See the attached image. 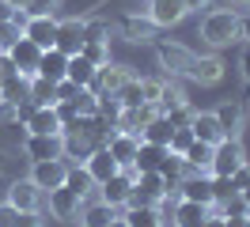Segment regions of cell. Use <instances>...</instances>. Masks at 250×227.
I'll return each mask as SVG.
<instances>
[{"label": "cell", "instance_id": "cell-1", "mask_svg": "<svg viewBox=\"0 0 250 227\" xmlns=\"http://www.w3.org/2000/svg\"><path fill=\"white\" fill-rule=\"evenodd\" d=\"M201 38L208 45H231L239 38V15L228 12V8H212V12L201 19Z\"/></svg>", "mask_w": 250, "mask_h": 227}, {"label": "cell", "instance_id": "cell-2", "mask_svg": "<svg viewBox=\"0 0 250 227\" xmlns=\"http://www.w3.org/2000/svg\"><path fill=\"white\" fill-rule=\"evenodd\" d=\"M163 193H167V178L159 170H137L125 208H133V205H163Z\"/></svg>", "mask_w": 250, "mask_h": 227}, {"label": "cell", "instance_id": "cell-3", "mask_svg": "<svg viewBox=\"0 0 250 227\" xmlns=\"http://www.w3.org/2000/svg\"><path fill=\"white\" fill-rule=\"evenodd\" d=\"M243 163H247L243 140H239V136H224L216 148H212V170H208V174H228V178H231Z\"/></svg>", "mask_w": 250, "mask_h": 227}, {"label": "cell", "instance_id": "cell-4", "mask_svg": "<svg viewBox=\"0 0 250 227\" xmlns=\"http://www.w3.org/2000/svg\"><path fill=\"white\" fill-rule=\"evenodd\" d=\"M27 159L42 163V159H64V136L61 133H27Z\"/></svg>", "mask_w": 250, "mask_h": 227}, {"label": "cell", "instance_id": "cell-5", "mask_svg": "<svg viewBox=\"0 0 250 227\" xmlns=\"http://www.w3.org/2000/svg\"><path fill=\"white\" fill-rule=\"evenodd\" d=\"M133 178H137V166H122L114 178L99 182V201H106V205H114V208H125L129 189H133Z\"/></svg>", "mask_w": 250, "mask_h": 227}, {"label": "cell", "instance_id": "cell-6", "mask_svg": "<svg viewBox=\"0 0 250 227\" xmlns=\"http://www.w3.org/2000/svg\"><path fill=\"white\" fill-rule=\"evenodd\" d=\"M156 57H159V64L167 68L171 76H189V64H193V49H186L182 42H159L156 45Z\"/></svg>", "mask_w": 250, "mask_h": 227}, {"label": "cell", "instance_id": "cell-7", "mask_svg": "<svg viewBox=\"0 0 250 227\" xmlns=\"http://www.w3.org/2000/svg\"><path fill=\"white\" fill-rule=\"evenodd\" d=\"M4 53L12 57V64H16V72L23 76V80H31V76L38 72V57H42V49H38L31 38H23V34H19L16 42L4 49Z\"/></svg>", "mask_w": 250, "mask_h": 227}, {"label": "cell", "instance_id": "cell-8", "mask_svg": "<svg viewBox=\"0 0 250 227\" xmlns=\"http://www.w3.org/2000/svg\"><path fill=\"white\" fill-rule=\"evenodd\" d=\"M83 23L87 19H57V38H53V45L61 49V53H80L83 49V42H87V30H83Z\"/></svg>", "mask_w": 250, "mask_h": 227}, {"label": "cell", "instance_id": "cell-9", "mask_svg": "<svg viewBox=\"0 0 250 227\" xmlns=\"http://www.w3.org/2000/svg\"><path fill=\"white\" fill-rule=\"evenodd\" d=\"M129 64H103V68H95V76H91V83H87V91H95V95H114V91L122 87L125 80H129Z\"/></svg>", "mask_w": 250, "mask_h": 227}, {"label": "cell", "instance_id": "cell-10", "mask_svg": "<svg viewBox=\"0 0 250 227\" xmlns=\"http://www.w3.org/2000/svg\"><path fill=\"white\" fill-rule=\"evenodd\" d=\"M64 174H68V163H64V159H42V163H34L31 182L42 189V193H49V189L64 186Z\"/></svg>", "mask_w": 250, "mask_h": 227}, {"label": "cell", "instance_id": "cell-11", "mask_svg": "<svg viewBox=\"0 0 250 227\" xmlns=\"http://www.w3.org/2000/svg\"><path fill=\"white\" fill-rule=\"evenodd\" d=\"M8 205L19 208V212H38L42 208V189H38L31 178H19V182L8 186Z\"/></svg>", "mask_w": 250, "mask_h": 227}, {"label": "cell", "instance_id": "cell-12", "mask_svg": "<svg viewBox=\"0 0 250 227\" xmlns=\"http://www.w3.org/2000/svg\"><path fill=\"white\" fill-rule=\"evenodd\" d=\"M144 15H148L156 27H174V23H182L189 12H186V4H182V0H148Z\"/></svg>", "mask_w": 250, "mask_h": 227}, {"label": "cell", "instance_id": "cell-13", "mask_svg": "<svg viewBox=\"0 0 250 227\" xmlns=\"http://www.w3.org/2000/svg\"><path fill=\"white\" fill-rule=\"evenodd\" d=\"M137 148H141V136H133V133L114 129V133L106 136V151L118 159V166H133V159H137Z\"/></svg>", "mask_w": 250, "mask_h": 227}, {"label": "cell", "instance_id": "cell-14", "mask_svg": "<svg viewBox=\"0 0 250 227\" xmlns=\"http://www.w3.org/2000/svg\"><path fill=\"white\" fill-rule=\"evenodd\" d=\"M23 38H31L38 49H49L53 38H57V19L53 15H31L27 27H23Z\"/></svg>", "mask_w": 250, "mask_h": 227}, {"label": "cell", "instance_id": "cell-15", "mask_svg": "<svg viewBox=\"0 0 250 227\" xmlns=\"http://www.w3.org/2000/svg\"><path fill=\"white\" fill-rule=\"evenodd\" d=\"M80 205H83V201H80V197L72 193L68 186L49 189V212H53L57 220H76V216H80Z\"/></svg>", "mask_w": 250, "mask_h": 227}, {"label": "cell", "instance_id": "cell-16", "mask_svg": "<svg viewBox=\"0 0 250 227\" xmlns=\"http://www.w3.org/2000/svg\"><path fill=\"white\" fill-rule=\"evenodd\" d=\"M64 136V163H87V155L95 151V140L83 129H72V133H61Z\"/></svg>", "mask_w": 250, "mask_h": 227}, {"label": "cell", "instance_id": "cell-17", "mask_svg": "<svg viewBox=\"0 0 250 227\" xmlns=\"http://www.w3.org/2000/svg\"><path fill=\"white\" fill-rule=\"evenodd\" d=\"M189 80H197V83H220V80H224V61H220L216 53L193 57V64H189Z\"/></svg>", "mask_w": 250, "mask_h": 227}, {"label": "cell", "instance_id": "cell-18", "mask_svg": "<svg viewBox=\"0 0 250 227\" xmlns=\"http://www.w3.org/2000/svg\"><path fill=\"white\" fill-rule=\"evenodd\" d=\"M64 68H68V53H61L57 45H49V49H42V57H38V72L42 80H64Z\"/></svg>", "mask_w": 250, "mask_h": 227}, {"label": "cell", "instance_id": "cell-19", "mask_svg": "<svg viewBox=\"0 0 250 227\" xmlns=\"http://www.w3.org/2000/svg\"><path fill=\"white\" fill-rule=\"evenodd\" d=\"M212 148H216V144L193 140V144L182 151V159H186V170H189V174H208V170H212Z\"/></svg>", "mask_w": 250, "mask_h": 227}, {"label": "cell", "instance_id": "cell-20", "mask_svg": "<svg viewBox=\"0 0 250 227\" xmlns=\"http://www.w3.org/2000/svg\"><path fill=\"white\" fill-rule=\"evenodd\" d=\"M83 166H87V174L95 178V186H99V182H106V178H114V174L122 170V166H118V159H114L106 148H95L91 155H87V163H83Z\"/></svg>", "mask_w": 250, "mask_h": 227}, {"label": "cell", "instance_id": "cell-21", "mask_svg": "<svg viewBox=\"0 0 250 227\" xmlns=\"http://www.w3.org/2000/svg\"><path fill=\"white\" fill-rule=\"evenodd\" d=\"M118 27H122V34L125 38H129V42H152V38H156V23H152V19H148V15H125L122 23H118Z\"/></svg>", "mask_w": 250, "mask_h": 227}, {"label": "cell", "instance_id": "cell-22", "mask_svg": "<svg viewBox=\"0 0 250 227\" xmlns=\"http://www.w3.org/2000/svg\"><path fill=\"white\" fill-rule=\"evenodd\" d=\"M171 216H174V224L178 227H201L205 220H208V205H197V201H178L171 208Z\"/></svg>", "mask_w": 250, "mask_h": 227}, {"label": "cell", "instance_id": "cell-23", "mask_svg": "<svg viewBox=\"0 0 250 227\" xmlns=\"http://www.w3.org/2000/svg\"><path fill=\"white\" fill-rule=\"evenodd\" d=\"M64 186H68V189H72V193H76L80 201H87V197H91L95 189H99V186H95V178L87 174V166H83V163H68V174H64Z\"/></svg>", "mask_w": 250, "mask_h": 227}, {"label": "cell", "instance_id": "cell-24", "mask_svg": "<svg viewBox=\"0 0 250 227\" xmlns=\"http://www.w3.org/2000/svg\"><path fill=\"white\" fill-rule=\"evenodd\" d=\"M27 133H61V118H57V106H38L27 125H23Z\"/></svg>", "mask_w": 250, "mask_h": 227}, {"label": "cell", "instance_id": "cell-25", "mask_svg": "<svg viewBox=\"0 0 250 227\" xmlns=\"http://www.w3.org/2000/svg\"><path fill=\"white\" fill-rule=\"evenodd\" d=\"M189 129H193V136L205 140V144H220V140H224V129H220L216 114H193Z\"/></svg>", "mask_w": 250, "mask_h": 227}, {"label": "cell", "instance_id": "cell-26", "mask_svg": "<svg viewBox=\"0 0 250 227\" xmlns=\"http://www.w3.org/2000/svg\"><path fill=\"white\" fill-rule=\"evenodd\" d=\"M167 151L163 144H152V140H141V148H137V159H133V166L137 170H159V163L167 159Z\"/></svg>", "mask_w": 250, "mask_h": 227}, {"label": "cell", "instance_id": "cell-27", "mask_svg": "<svg viewBox=\"0 0 250 227\" xmlns=\"http://www.w3.org/2000/svg\"><path fill=\"white\" fill-rule=\"evenodd\" d=\"M159 205H133V208H125V227H159Z\"/></svg>", "mask_w": 250, "mask_h": 227}, {"label": "cell", "instance_id": "cell-28", "mask_svg": "<svg viewBox=\"0 0 250 227\" xmlns=\"http://www.w3.org/2000/svg\"><path fill=\"white\" fill-rule=\"evenodd\" d=\"M114 216H118V208H114V205L95 201V205H87V208L80 212V227H106Z\"/></svg>", "mask_w": 250, "mask_h": 227}, {"label": "cell", "instance_id": "cell-29", "mask_svg": "<svg viewBox=\"0 0 250 227\" xmlns=\"http://www.w3.org/2000/svg\"><path fill=\"white\" fill-rule=\"evenodd\" d=\"M212 114H216L220 129H224V136H239V129H243V110H239L231 99H228V103H220Z\"/></svg>", "mask_w": 250, "mask_h": 227}, {"label": "cell", "instance_id": "cell-30", "mask_svg": "<svg viewBox=\"0 0 250 227\" xmlns=\"http://www.w3.org/2000/svg\"><path fill=\"white\" fill-rule=\"evenodd\" d=\"M91 76H95V64H91L87 57H80V53H72V57H68V68H64V80H68V83L87 87V83H91Z\"/></svg>", "mask_w": 250, "mask_h": 227}, {"label": "cell", "instance_id": "cell-31", "mask_svg": "<svg viewBox=\"0 0 250 227\" xmlns=\"http://www.w3.org/2000/svg\"><path fill=\"white\" fill-rule=\"evenodd\" d=\"M27 95H31L38 106H57V83H53V80L31 76V80H27Z\"/></svg>", "mask_w": 250, "mask_h": 227}, {"label": "cell", "instance_id": "cell-32", "mask_svg": "<svg viewBox=\"0 0 250 227\" xmlns=\"http://www.w3.org/2000/svg\"><path fill=\"white\" fill-rule=\"evenodd\" d=\"M171 133H174V125L163 118V114H156V118L141 129V140H152V144H163V148H167V144H171Z\"/></svg>", "mask_w": 250, "mask_h": 227}, {"label": "cell", "instance_id": "cell-33", "mask_svg": "<svg viewBox=\"0 0 250 227\" xmlns=\"http://www.w3.org/2000/svg\"><path fill=\"white\" fill-rule=\"evenodd\" d=\"M114 95H118V103L125 106V110H129V106H141L144 103V87H141V76H129V80H125L122 87L114 91Z\"/></svg>", "mask_w": 250, "mask_h": 227}, {"label": "cell", "instance_id": "cell-34", "mask_svg": "<svg viewBox=\"0 0 250 227\" xmlns=\"http://www.w3.org/2000/svg\"><path fill=\"white\" fill-rule=\"evenodd\" d=\"M159 174L171 182V186H178V182L189 174V170H186V159H182V155H174V151H167V159L159 163Z\"/></svg>", "mask_w": 250, "mask_h": 227}, {"label": "cell", "instance_id": "cell-35", "mask_svg": "<svg viewBox=\"0 0 250 227\" xmlns=\"http://www.w3.org/2000/svg\"><path fill=\"white\" fill-rule=\"evenodd\" d=\"M189 103L186 99V91L178 87L174 80H163V95H159V114H167V110H174V106H182Z\"/></svg>", "mask_w": 250, "mask_h": 227}, {"label": "cell", "instance_id": "cell-36", "mask_svg": "<svg viewBox=\"0 0 250 227\" xmlns=\"http://www.w3.org/2000/svg\"><path fill=\"white\" fill-rule=\"evenodd\" d=\"M122 110H125V106L118 103V95H99V103H95V114L106 121V125H118Z\"/></svg>", "mask_w": 250, "mask_h": 227}, {"label": "cell", "instance_id": "cell-37", "mask_svg": "<svg viewBox=\"0 0 250 227\" xmlns=\"http://www.w3.org/2000/svg\"><path fill=\"white\" fill-rule=\"evenodd\" d=\"M19 99H27V80H23V76H12V80H4V83H0V103L16 106Z\"/></svg>", "mask_w": 250, "mask_h": 227}, {"label": "cell", "instance_id": "cell-38", "mask_svg": "<svg viewBox=\"0 0 250 227\" xmlns=\"http://www.w3.org/2000/svg\"><path fill=\"white\" fill-rule=\"evenodd\" d=\"M220 216L224 220H250V205L243 201V193H235L228 201H220Z\"/></svg>", "mask_w": 250, "mask_h": 227}, {"label": "cell", "instance_id": "cell-39", "mask_svg": "<svg viewBox=\"0 0 250 227\" xmlns=\"http://www.w3.org/2000/svg\"><path fill=\"white\" fill-rule=\"evenodd\" d=\"M80 57H87V61L95 64V68H103V64L110 61V42H83Z\"/></svg>", "mask_w": 250, "mask_h": 227}, {"label": "cell", "instance_id": "cell-40", "mask_svg": "<svg viewBox=\"0 0 250 227\" xmlns=\"http://www.w3.org/2000/svg\"><path fill=\"white\" fill-rule=\"evenodd\" d=\"M208 182H212V201H216V205L239 193V189H235V182L228 178V174H208Z\"/></svg>", "mask_w": 250, "mask_h": 227}, {"label": "cell", "instance_id": "cell-41", "mask_svg": "<svg viewBox=\"0 0 250 227\" xmlns=\"http://www.w3.org/2000/svg\"><path fill=\"white\" fill-rule=\"evenodd\" d=\"M193 114H197V110H189V103H182V106H174V110H167V114H163V118L171 121L174 129H186L189 121H193Z\"/></svg>", "mask_w": 250, "mask_h": 227}, {"label": "cell", "instance_id": "cell-42", "mask_svg": "<svg viewBox=\"0 0 250 227\" xmlns=\"http://www.w3.org/2000/svg\"><path fill=\"white\" fill-rule=\"evenodd\" d=\"M193 140H197V136H193V129L186 125V129H174V133H171V144H167V148H171L174 155H182V151H186Z\"/></svg>", "mask_w": 250, "mask_h": 227}, {"label": "cell", "instance_id": "cell-43", "mask_svg": "<svg viewBox=\"0 0 250 227\" xmlns=\"http://www.w3.org/2000/svg\"><path fill=\"white\" fill-rule=\"evenodd\" d=\"M83 30H87V42H110V23H103V19L83 23Z\"/></svg>", "mask_w": 250, "mask_h": 227}, {"label": "cell", "instance_id": "cell-44", "mask_svg": "<svg viewBox=\"0 0 250 227\" xmlns=\"http://www.w3.org/2000/svg\"><path fill=\"white\" fill-rule=\"evenodd\" d=\"M34 110H38V103L27 95V99H19V103H16V118H12V121H16V125H27V118H31Z\"/></svg>", "mask_w": 250, "mask_h": 227}, {"label": "cell", "instance_id": "cell-45", "mask_svg": "<svg viewBox=\"0 0 250 227\" xmlns=\"http://www.w3.org/2000/svg\"><path fill=\"white\" fill-rule=\"evenodd\" d=\"M141 87H144V103L159 106V95H163V80H141Z\"/></svg>", "mask_w": 250, "mask_h": 227}, {"label": "cell", "instance_id": "cell-46", "mask_svg": "<svg viewBox=\"0 0 250 227\" xmlns=\"http://www.w3.org/2000/svg\"><path fill=\"white\" fill-rule=\"evenodd\" d=\"M57 0H27V12L31 15H53Z\"/></svg>", "mask_w": 250, "mask_h": 227}, {"label": "cell", "instance_id": "cell-47", "mask_svg": "<svg viewBox=\"0 0 250 227\" xmlns=\"http://www.w3.org/2000/svg\"><path fill=\"white\" fill-rule=\"evenodd\" d=\"M16 220H19V208H12L8 201L0 205V227H16Z\"/></svg>", "mask_w": 250, "mask_h": 227}, {"label": "cell", "instance_id": "cell-48", "mask_svg": "<svg viewBox=\"0 0 250 227\" xmlns=\"http://www.w3.org/2000/svg\"><path fill=\"white\" fill-rule=\"evenodd\" d=\"M231 182H235V189H247V186H250V159L231 174Z\"/></svg>", "mask_w": 250, "mask_h": 227}, {"label": "cell", "instance_id": "cell-49", "mask_svg": "<svg viewBox=\"0 0 250 227\" xmlns=\"http://www.w3.org/2000/svg\"><path fill=\"white\" fill-rule=\"evenodd\" d=\"M12 76H19V72H16V64H12V57L0 49V83H4V80H12Z\"/></svg>", "mask_w": 250, "mask_h": 227}, {"label": "cell", "instance_id": "cell-50", "mask_svg": "<svg viewBox=\"0 0 250 227\" xmlns=\"http://www.w3.org/2000/svg\"><path fill=\"white\" fill-rule=\"evenodd\" d=\"M16 38H19V30L12 27V23H0V49H8Z\"/></svg>", "mask_w": 250, "mask_h": 227}, {"label": "cell", "instance_id": "cell-51", "mask_svg": "<svg viewBox=\"0 0 250 227\" xmlns=\"http://www.w3.org/2000/svg\"><path fill=\"white\" fill-rule=\"evenodd\" d=\"M76 91H80L76 83H68V80H57V103H68Z\"/></svg>", "mask_w": 250, "mask_h": 227}, {"label": "cell", "instance_id": "cell-52", "mask_svg": "<svg viewBox=\"0 0 250 227\" xmlns=\"http://www.w3.org/2000/svg\"><path fill=\"white\" fill-rule=\"evenodd\" d=\"M16 227H42V216H38V212H19Z\"/></svg>", "mask_w": 250, "mask_h": 227}, {"label": "cell", "instance_id": "cell-53", "mask_svg": "<svg viewBox=\"0 0 250 227\" xmlns=\"http://www.w3.org/2000/svg\"><path fill=\"white\" fill-rule=\"evenodd\" d=\"M186 12H201V8H212V0H182Z\"/></svg>", "mask_w": 250, "mask_h": 227}, {"label": "cell", "instance_id": "cell-54", "mask_svg": "<svg viewBox=\"0 0 250 227\" xmlns=\"http://www.w3.org/2000/svg\"><path fill=\"white\" fill-rule=\"evenodd\" d=\"M239 38H247V45H250V12L239 19Z\"/></svg>", "mask_w": 250, "mask_h": 227}, {"label": "cell", "instance_id": "cell-55", "mask_svg": "<svg viewBox=\"0 0 250 227\" xmlns=\"http://www.w3.org/2000/svg\"><path fill=\"white\" fill-rule=\"evenodd\" d=\"M239 64H243V80L250 83V45L243 49V61H239Z\"/></svg>", "mask_w": 250, "mask_h": 227}, {"label": "cell", "instance_id": "cell-56", "mask_svg": "<svg viewBox=\"0 0 250 227\" xmlns=\"http://www.w3.org/2000/svg\"><path fill=\"white\" fill-rule=\"evenodd\" d=\"M12 12H16V8H12L8 0H0V23H8V19H12Z\"/></svg>", "mask_w": 250, "mask_h": 227}, {"label": "cell", "instance_id": "cell-57", "mask_svg": "<svg viewBox=\"0 0 250 227\" xmlns=\"http://www.w3.org/2000/svg\"><path fill=\"white\" fill-rule=\"evenodd\" d=\"M201 227H224V216H208V220H205Z\"/></svg>", "mask_w": 250, "mask_h": 227}, {"label": "cell", "instance_id": "cell-58", "mask_svg": "<svg viewBox=\"0 0 250 227\" xmlns=\"http://www.w3.org/2000/svg\"><path fill=\"white\" fill-rule=\"evenodd\" d=\"M224 227H250V220H224Z\"/></svg>", "mask_w": 250, "mask_h": 227}, {"label": "cell", "instance_id": "cell-59", "mask_svg": "<svg viewBox=\"0 0 250 227\" xmlns=\"http://www.w3.org/2000/svg\"><path fill=\"white\" fill-rule=\"evenodd\" d=\"M8 163H12V159H8V155H4V151H0V174H4V170H8Z\"/></svg>", "mask_w": 250, "mask_h": 227}, {"label": "cell", "instance_id": "cell-60", "mask_svg": "<svg viewBox=\"0 0 250 227\" xmlns=\"http://www.w3.org/2000/svg\"><path fill=\"white\" fill-rule=\"evenodd\" d=\"M106 227H125V220H122V216H114V220H110Z\"/></svg>", "mask_w": 250, "mask_h": 227}, {"label": "cell", "instance_id": "cell-61", "mask_svg": "<svg viewBox=\"0 0 250 227\" xmlns=\"http://www.w3.org/2000/svg\"><path fill=\"white\" fill-rule=\"evenodd\" d=\"M8 4H12V8H27V0H8Z\"/></svg>", "mask_w": 250, "mask_h": 227}, {"label": "cell", "instance_id": "cell-62", "mask_svg": "<svg viewBox=\"0 0 250 227\" xmlns=\"http://www.w3.org/2000/svg\"><path fill=\"white\" fill-rule=\"evenodd\" d=\"M239 193H243V201H247V205H250V186H247V189H239Z\"/></svg>", "mask_w": 250, "mask_h": 227}, {"label": "cell", "instance_id": "cell-63", "mask_svg": "<svg viewBox=\"0 0 250 227\" xmlns=\"http://www.w3.org/2000/svg\"><path fill=\"white\" fill-rule=\"evenodd\" d=\"M235 4H243V8H250V0H235Z\"/></svg>", "mask_w": 250, "mask_h": 227}]
</instances>
